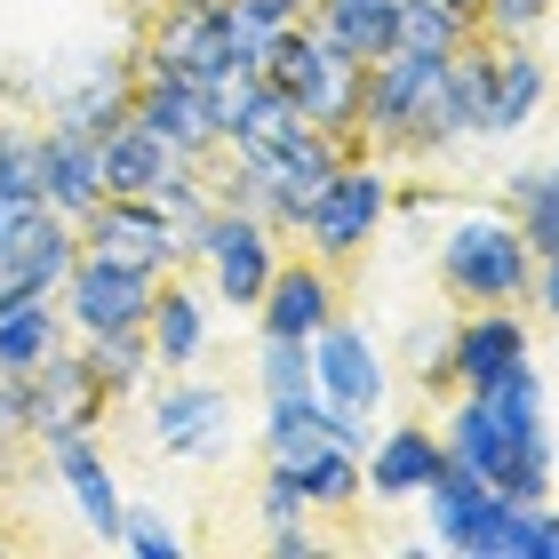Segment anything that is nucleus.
<instances>
[{
  "label": "nucleus",
  "mask_w": 559,
  "mask_h": 559,
  "mask_svg": "<svg viewBox=\"0 0 559 559\" xmlns=\"http://www.w3.org/2000/svg\"><path fill=\"white\" fill-rule=\"evenodd\" d=\"M440 448L503 496H551V424H544L536 360H512L479 392H448Z\"/></svg>",
  "instance_id": "f257e3e1"
},
{
  "label": "nucleus",
  "mask_w": 559,
  "mask_h": 559,
  "mask_svg": "<svg viewBox=\"0 0 559 559\" xmlns=\"http://www.w3.org/2000/svg\"><path fill=\"white\" fill-rule=\"evenodd\" d=\"M440 288L464 304V312H479V304H520L536 296V248H527V233L512 216H488V209H464L440 233Z\"/></svg>",
  "instance_id": "f03ea898"
},
{
  "label": "nucleus",
  "mask_w": 559,
  "mask_h": 559,
  "mask_svg": "<svg viewBox=\"0 0 559 559\" xmlns=\"http://www.w3.org/2000/svg\"><path fill=\"white\" fill-rule=\"evenodd\" d=\"M392 216V176L368 160V152H352V160H336V176L320 185V200L304 209V248H312L320 264H352L360 248L376 240V224Z\"/></svg>",
  "instance_id": "7ed1b4c3"
},
{
  "label": "nucleus",
  "mask_w": 559,
  "mask_h": 559,
  "mask_svg": "<svg viewBox=\"0 0 559 559\" xmlns=\"http://www.w3.org/2000/svg\"><path fill=\"white\" fill-rule=\"evenodd\" d=\"M152 448L176 455V464H216V455H233V384L176 368L168 384L152 392Z\"/></svg>",
  "instance_id": "20e7f679"
},
{
  "label": "nucleus",
  "mask_w": 559,
  "mask_h": 559,
  "mask_svg": "<svg viewBox=\"0 0 559 559\" xmlns=\"http://www.w3.org/2000/svg\"><path fill=\"white\" fill-rule=\"evenodd\" d=\"M200 264H209V288L216 304H233V312H257L264 288H272V272H280V233L264 216H248V209H209V233H200Z\"/></svg>",
  "instance_id": "39448f33"
},
{
  "label": "nucleus",
  "mask_w": 559,
  "mask_h": 559,
  "mask_svg": "<svg viewBox=\"0 0 559 559\" xmlns=\"http://www.w3.org/2000/svg\"><path fill=\"white\" fill-rule=\"evenodd\" d=\"M440 72H448V57H424V48H384V57L368 64L360 144H368V152H384V160H408V129H416V112L431 105Z\"/></svg>",
  "instance_id": "423d86ee"
},
{
  "label": "nucleus",
  "mask_w": 559,
  "mask_h": 559,
  "mask_svg": "<svg viewBox=\"0 0 559 559\" xmlns=\"http://www.w3.org/2000/svg\"><path fill=\"white\" fill-rule=\"evenodd\" d=\"M72 233H81L88 257L136 264V272H152V280L185 272V240H176V216L160 209V200H120V192H105L81 224H72Z\"/></svg>",
  "instance_id": "0eeeda50"
},
{
  "label": "nucleus",
  "mask_w": 559,
  "mask_h": 559,
  "mask_svg": "<svg viewBox=\"0 0 559 559\" xmlns=\"http://www.w3.org/2000/svg\"><path fill=\"white\" fill-rule=\"evenodd\" d=\"M503 512H512V496L488 488L479 472H464L455 455L424 479L431 544H448V551H464V559H503Z\"/></svg>",
  "instance_id": "6e6552de"
},
{
  "label": "nucleus",
  "mask_w": 559,
  "mask_h": 559,
  "mask_svg": "<svg viewBox=\"0 0 559 559\" xmlns=\"http://www.w3.org/2000/svg\"><path fill=\"white\" fill-rule=\"evenodd\" d=\"M233 160H240V152H233ZM336 160H344V144L336 136H320V129H296L288 144H272V152H248V176H257V216L272 224V233H296V224H304V209H312V200H320V185H328V176H336Z\"/></svg>",
  "instance_id": "1a4fd4ad"
},
{
  "label": "nucleus",
  "mask_w": 559,
  "mask_h": 559,
  "mask_svg": "<svg viewBox=\"0 0 559 559\" xmlns=\"http://www.w3.org/2000/svg\"><path fill=\"white\" fill-rule=\"evenodd\" d=\"M152 296H160V280H152V272L112 264V257H88V248L72 257L64 288H57L64 320H72V336H96V328H144Z\"/></svg>",
  "instance_id": "9d476101"
},
{
  "label": "nucleus",
  "mask_w": 559,
  "mask_h": 559,
  "mask_svg": "<svg viewBox=\"0 0 559 559\" xmlns=\"http://www.w3.org/2000/svg\"><path fill=\"white\" fill-rule=\"evenodd\" d=\"M129 120H136V129H152L168 152H185V160H216V152H224L209 96H200V81H185V72H152V64H136Z\"/></svg>",
  "instance_id": "9b49d317"
},
{
  "label": "nucleus",
  "mask_w": 559,
  "mask_h": 559,
  "mask_svg": "<svg viewBox=\"0 0 559 559\" xmlns=\"http://www.w3.org/2000/svg\"><path fill=\"white\" fill-rule=\"evenodd\" d=\"M312 392L328 400V408H352V416H376V408H384L392 376H384V352H376L368 328L328 320L320 336H312Z\"/></svg>",
  "instance_id": "f8f14e48"
},
{
  "label": "nucleus",
  "mask_w": 559,
  "mask_h": 559,
  "mask_svg": "<svg viewBox=\"0 0 559 559\" xmlns=\"http://www.w3.org/2000/svg\"><path fill=\"white\" fill-rule=\"evenodd\" d=\"M48 448V472L64 479V496L81 503L88 536L96 544H120V512H129V496H120V479L105 464V448H96V431H40Z\"/></svg>",
  "instance_id": "ddd939ff"
},
{
  "label": "nucleus",
  "mask_w": 559,
  "mask_h": 559,
  "mask_svg": "<svg viewBox=\"0 0 559 559\" xmlns=\"http://www.w3.org/2000/svg\"><path fill=\"white\" fill-rule=\"evenodd\" d=\"M72 257H81V233L57 216V209H33L9 233V248H0V304H16V296H57L64 288V272Z\"/></svg>",
  "instance_id": "4468645a"
},
{
  "label": "nucleus",
  "mask_w": 559,
  "mask_h": 559,
  "mask_svg": "<svg viewBox=\"0 0 559 559\" xmlns=\"http://www.w3.org/2000/svg\"><path fill=\"white\" fill-rule=\"evenodd\" d=\"M24 384H33V440H40V431H96L105 408H112V392L96 384V368L81 360V344H57Z\"/></svg>",
  "instance_id": "2eb2a0df"
},
{
  "label": "nucleus",
  "mask_w": 559,
  "mask_h": 559,
  "mask_svg": "<svg viewBox=\"0 0 559 559\" xmlns=\"http://www.w3.org/2000/svg\"><path fill=\"white\" fill-rule=\"evenodd\" d=\"M448 352H455V392H479L488 376H503L512 360H536V336L512 304H479L448 328Z\"/></svg>",
  "instance_id": "dca6fc26"
},
{
  "label": "nucleus",
  "mask_w": 559,
  "mask_h": 559,
  "mask_svg": "<svg viewBox=\"0 0 559 559\" xmlns=\"http://www.w3.org/2000/svg\"><path fill=\"white\" fill-rule=\"evenodd\" d=\"M440 464H448V448H440V431H431V424H392V431H376L368 455H360V488L376 503H416L424 479Z\"/></svg>",
  "instance_id": "f3484780"
},
{
  "label": "nucleus",
  "mask_w": 559,
  "mask_h": 559,
  "mask_svg": "<svg viewBox=\"0 0 559 559\" xmlns=\"http://www.w3.org/2000/svg\"><path fill=\"white\" fill-rule=\"evenodd\" d=\"M40 200H48L64 224H81L96 200H105V160H96V136L40 120Z\"/></svg>",
  "instance_id": "a211bd4d"
},
{
  "label": "nucleus",
  "mask_w": 559,
  "mask_h": 559,
  "mask_svg": "<svg viewBox=\"0 0 559 559\" xmlns=\"http://www.w3.org/2000/svg\"><path fill=\"white\" fill-rule=\"evenodd\" d=\"M328 320H336V288H328V264H320V257H304V264L280 257L272 288H264V304H257V336H304V344H312Z\"/></svg>",
  "instance_id": "6ab92c4d"
},
{
  "label": "nucleus",
  "mask_w": 559,
  "mask_h": 559,
  "mask_svg": "<svg viewBox=\"0 0 559 559\" xmlns=\"http://www.w3.org/2000/svg\"><path fill=\"white\" fill-rule=\"evenodd\" d=\"M144 336H152V360H160L168 376L192 368L200 352H209V296H200L185 272H168L160 296H152V312H144Z\"/></svg>",
  "instance_id": "aec40b11"
},
{
  "label": "nucleus",
  "mask_w": 559,
  "mask_h": 559,
  "mask_svg": "<svg viewBox=\"0 0 559 559\" xmlns=\"http://www.w3.org/2000/svg\"><path fill=\"white\" fill-rule=\"evenodd\" d=\"M544 88H551V72H544V57H536V40H496V105H488V144L520 136L527 120H536Z\"/></svg>",
  "instance_id": "412c9836"
},
{
  "label": "nucleus",
  "mask_w": 559,
  "mask_h": 559,
  "mask_svg": "<svg viewBox=\"0 0 559 559\" xmlns=\"http://www.w3.org/2000/svg\"><path fill=\"white\" fill-rule=\"evenodd\" d=\"M57 344H72V320H64L57 296H16V304H0V368L33 376Z\"/></svg>",
  "instance_id": "4be33fe9"
},
{
  "label": "nucleus",
  "mask_w": 559,
  "mask_h": 559,
  "mask_svg": "<svg viewBox=\"0 0 559 559\" xmlns=\"http://www.w3.org/2000/svg\"><path fill=\"white\" fill-rule=\"evenodd\" d=\"M392 9H400V0H312V16H304V24H312L328 48L376 64L392 48Z\"/></svg>",
  "instance_id": "5701e85b"
},
{
  "label": "nucleus",
  "mask_w": 559,
  "mask_h": 559,
  "mask_svg": "<svg viewBox=\"0 0 559 559\" xmlns=\"http://www.w3.org/2000/svg\"><path fill=\"white\" fill-rule=\"evenodd\" d=\"M72 344H81V360L96 368V384H105L112 400H136L152 384V368H160L144 328H96V336H72Z\"/></svg>",
  "instance_id": "b1692460"
},
{
  "label": "nucleus",
  "mask_w": 559,
  "mask_h": 559,
  "mask_svg": "<svg viewBox=\"0 0 559 559\" xmlns=\"http://www.w3.org/2000/svg\"><path fill=\"white\" fill-rule=\"evenodd\" d=\"M96 160H105V192H120V200H144V192L168 176V160H176V152H168L160 136H152V129H136V120H129V129H112L105 144H96Z\"/></svg>",
  "instance_id": "393cba45"
},
{
  "label": "nucleus",
  "mask_w": 559,
  "mask_h": 559,
  "mask_svg": "<svg viewBox=\"0 0 559 559\" xmlns=\"http://www.w3.org/2000/svg\"><path fill=\"white\" fill-rule=\"evenodd\" d=\"M479 33L472 16H455L448 0H400L392 9V48H424V57H448V48H464Z\"/></svg>",
  "instance_id": "a878e982"
},
{
  "label": "nucleus",
  "mask_w": 559,
  "mask_h": 559,
  "mask_svg": "<svg viewBox=\"0 0 559 559\" xmlns=\"http://www.w3.org/2000/svg\"><path fill=\"white\" fill-rule=\"evenodd\" d=\"M288 472H296V488H304L312 512H352V503H360V455L352 448H312Z\"/></svg>",
  "instance_id": "bb28decb"
},
{
  "label": "nucleus",
  "mask_w": 559,
  "mask_h": 559,
  "mask_svg": "<svg viewBox=\"0 0 559 559\" xmlns=\"http://www.w3.org/2000/svg\"><path fill=\"white\" fill-rule=\"evenodd\" d=\"M257 392L264 400H312V344L304 336H257Z\"/></svg>",
  "instance_id": "cd10ccee"
},
{
  "label": "nucleus",
  "mask_w": 559,
  "mask_h": 559,
  "mask_svg": "<svg viewBox=\"0 0 559 559\" xmlns=\"http://www.w3.org/2000/svg\"><path fill=\"white\" fill-rule=\"evenodd\" d=\"M503 559H559V503L551 496H512V512H503Z\"/></svg>",
  "instance_id": "c85d7f7f"
},
{
  "label": "nucleus",
  "mask_w": 559,
  "mask_h": 559,
  "mask_svg": "<svg viewBox=\"0 0 559 559\" xmlns=\"http://www.w3.org/2000/svg\"><path fill=\"white\" fill-rule=\"evenodd\" d=\"M120 544H129L136 559H176L185 551V527H176L160 503H129V512H120Z\"/></svg>",
  "instance_id": "c756f323"
},
{
  "label": "nucleus",
  "mask_w": 559,
  "mask_h": 559,
  "mask_svg": "<svg viewBox=\"0 0 559 559\" xmlns=\"http://www.w3.org/2000/svg\"><path fill=\"white\" fill-rule=\"evenodd\" d=\"M551 24V0H479V33L488 40H536Z\"/></svg>",
  "instance_id": "7c9ffc66"
},
{
  "label": "nucleus",
  "mask_w": 559,
  "mask_h": 559,
  "mask_svg": "<svg viewBox=\"0 0 559 559\" xmlns=\"http://www.w3.org/2000/svg\"><path fill=\"white\" fill-rule=\"evenodd\" d=\"M257 512H264V527H288V520H304V512H312L288 464H264V496H257Z\"/></svg>",
  "instance_id": "2f4dec72"
},
{
  "label": "nucleus",
  "mask_w": 559,
  "mask_h": 559,
  "mask_svg": "<svg viewBox=\"0 0 559 559\" xmlns=\"http://www.w3.org/2000/svg\"><path fill=\"white\" fill-rule=\"evenodd\" d=\"M33 440V384H24L16 368H0V448Z\"/></svg>",
  "instance_id": "473e14b6"
},
{
  "label": "nucleus",
  "mask_w": 559,
  "mask_h": 559,
  "mask_svg": "<svg viewBox=\"0 0 559 559\" xmlns=\"http://www.w3.org/2000/svg\"><path fill=\"white\" fill-rule=\"evenodd\" d=\"M233 9H240L248 24H264V33H280V24H304V16H312V0H233Z\"/></svg>",
  "instance_id": "72a5a7b5"
},
{
  "label": "nucleus",
  "mask_w": 559,
  "mask_h": 559,
  "mask_svg": "<svg viewBox=\"0 0 559 559\" xmlns=\"http://www.w3.org/2000/svg\"><path fill=\"white\" fill-rule=\"evenodd\" d=\"M264 544H272V559H312L320 551V536L304 520H288V527H264Z\"/></svg>",
  "instance_id": "f704fd0d"
},
{
  "label": "nucleus",
  "mask_w": 559,
  "mask_h": 559,
  "mask_svg": "<svg viewBox=\"0 0 559 559\" xmlns=\"http://www.w3.org/2000/svg\"><path fill=\"white\" fill-rule=\"evenodd\" d=\"M0 112H9V72H0Z\"/></svg>",
  "instance_id": "c9c22d12"
}]
</instances>
